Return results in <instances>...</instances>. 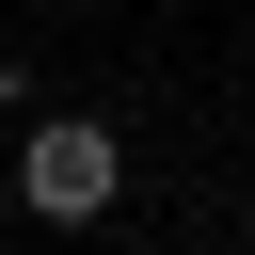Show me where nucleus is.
<instances>
[{
  "instance_id": "nucleus-1",
  "label": "nucleus",
  "mask_w": 255,
  "mask_h": 255,
  "mask_svg": "<svg viewBox=\"0 0 255 255\" xmlns=\"http://www.w3.org/2000/svg\"><path fill=\"white\" fill-rule=\"evenodd\" d=\"M112 191H128V143H112L96 112H32V128H16V207H32V223H96Z\"/></svg>"
},
{
  "instance_id": "nucleus-2",
  "label": "nucleus",
  "mask_w": 255,
  "mask_h": 255,
  "mask_svg": "<svg viewBox=\"0 0 255 255\" xmlns=\"http://www.w3.org/2000/svg\"><path fill=\"white\" fill-rule=\"evenodd\" d=\"M0 112H16V48H0Z\"/></svg>"
}]
</instances>
